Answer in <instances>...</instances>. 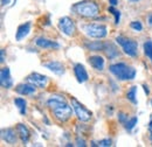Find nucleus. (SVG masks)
I'll return each instance as SVG.
<instances>
[{"label":"nucleus","mask_w":152,"mask_h":147,"mask_svg":"<svg viewBox=\"0 0 152 147\" xmlns=\"http://www.w3.org/2000/svg\"><path fill=\"white\" fill-rule=\"evenodd\" d=\"M27 81L29 82V83H32L33 85H35V87H38V88H46V85H47V83H48V78H47V76H45V75H41V74H38V73H33L31 74L29 76H27Z\"/></svg>","instance_id":"obj_8"},{"label":"nucleus","mask_w":152,"mask_h":147,"mask_svg":"<svg viewBox=\"0 0 152 147\" xmlns=\"http://www.w3.org/2000/svg\"><path fill=\"white\" fill-rule=\"evenodd\" d=\"M14 104H15V106L18 108V110H19L20 113H21L22 116H25V114H26V105H27L26 100H25L23 98H15V99H14Z\"/></svg>","instance_id":"obj_19"},{"label":"nucleus","mask_w":152,"mask_h":147,"mask_svg":"<svg viewBox=\"0 0 152 147\" xmlns=\"http://www.w3.org/2000/svg\"><path fill=\"white\" fill-rule=\"evenodd\" d=\"M136 92H137V87H131V89L126 92V97H128V99H129L131 103H133V104H137Z\"/></svg>","instance_id":"obj_21"},{"label":"nucleus","mask_w":152,"mask_h":147,"mask_svg":"<svg viewBox=\"0 0 152 147\" xmlns=\"http://www.w3.org/2000/svg\"><path fill=\"white\" fill-rule=\"evenodd\" d=\"M43 67H46L47 69H49L50 71H53L57 76H62L66 71L64 70V65L58 61H50V62L43 63Z\"/></svg>","instance_id":"obj_11"},{"label":"nucleus","mask_w":152,"mask_h":147,"mask_svg":"<svg viewBox=\"0 0 152 147\" xmlns=\"http://www.w3.org/2000/svg\"><path fill=\"white\" fill-rule=\"evenodd\" d=\"M1 138L8 144H14L17 141V134L13 129H6L1 131Z\"/></svg>","instance_id":"obj_16"},{"label":"nucleus","mask_w":152,"mask_h":147,"mask_svg":"<svg viewBox=\"0 0 152 147\" xmlns=\"http://www.w3.org/2000/svg\"><path fill=\"white\" fill-rule=\"evenodd\" d=\"M130 27L134 29V31H137V32H140L142 29H143V26H142V23L139 22V21H132L131 23H130Z\"/></svg>","instance_id":"obj_25"},{"label":"nucleus","mask_w":152,"mask_h":147,"mask_svg":"<svg viewBox=\"0 0 152 147\" xmlns=\"http://www.w3.org/2000/svg\"><path fill=\"white\" fill-rule=\"evenodd\" d=\"M74 74H75V77L78 83H84L89 78L84 65L81 64V63H76L75 65H74Z\"/></svg>","instance_id":"obj_10"},{"label":"nucleus","mask_w":152,"mask_h":147,"mask_svg":"<svg viewBox=\"0 0 152 147\" xmlns=\"http://www.w3.org/2000/svg\"><path fill=\"white\" fill-rule=\"evenodd\" d=\"M76 145H77V146H82V147H86V146H87L86 141H84L83 139H81L80 137H77V138H76Z\"/></svg>","instance_id":"obj_27"},{"label":"nucleus","mask_w":152,"mask_h":147,"mask_svg":"<svg viewBox=\"0 0 152 147\" xmlns=\"http://www.w3.org/2000/svg\"><path fill=\"white\" fill-rule=\"evenodd\" d=\"M104 52L107 53V56H108L109 58H114V57H116V56L118 55L116 47H115L114 44H111V43L105 44V47H104Z\"/></svg>","instance_id":"obj_20"},{"label":"nucleus","mask_w":152,"mask_h":147,"mask_svg":"<svg viewBox=\"0 0 152 147\" xmlns=\"http://www.w3.org/2000/svg\"><path fill=\"white\" fill-rule=\"evenodd\" d=\"M58 28L67 36H73L76 31L75 22L68 17H63L58 20Z\"/></svg>","instance_id":"obj_7"},{"label":"nucleus","mask_w":152,"mask_h":147,"mask_svg":"<svg viewBox=\"0 0 152 147\" xmlns=\"http://www.w3.org/2000/svg\"><path fill=\"white\" fill-rule=\"evenodd\" d=\"M131 1H138V0H131Z\"/></svg>","instance_id":"obj_34"},{"label":"nucleus","mask_w":152,"mask_h":147,"mask_svg":"<svg viewBox=\"0 0 152 147\" xmlns=\"http://www.w3.org/2000/svg\"><path fill=\"white\" fill-rule=\"evenodd\" d=\"M17 131L19 133L20 138H21V141L23 144H26L28 140H29V137H31V133H29V130L27 129L23 124H18L17 126Z\"/></svg>","instance_id":"obj_17"},{"label":"nucleus","mask_w":152,"mask_h":147,"mask_svg":"<svg viewBox=\"0 0 152 147\" xmlns=\"http://www.w3.org/2000/svg\"><path fill=\"white\" fill-rule=\"evenodd\" d=\"M108 11H109V12H111V13L114 14L115 23H116V25H118V23H119V20H121V12H119V11H117V9L115 8V6H110V7L108 8Z\"/></svg>","instance_id":"obj_23"},{"label":"nucleus","mask_w":152,"mask_h":147,"mask_svg":"<svg viewBox=\"0 0 152 147\" xmlns=\"http://www.w3.org/2000/svg\"><path fill=\"white\" fill-rule=\"evenodd\" d=\"M144 90H145V92H146V95H149V89H148L146 85H144Z\"/></svg>","instance_id":"obj_32"},{"label":"nucleus","mask_w":152,"mask_h":147,"mask_svg":"<svg viewBox=\"0 0 152 147\" xmlns=\"http://www.w3.org/2000/svg\"><path fill=\"white\" fill-rule=\"evenodd\" d=\"M125 119H126V116H125L124 113H119V120H121L122 123H124Z\"/></svg>","instance_id":"obj_28"},{"label":"nucleus","mask_w":152,"mask_h":147,"mask_svg":"<svg viewBox=\"0 0 152 147\" xmlns=\"http://www.w3.org/2000/svg\"><path fill=\"white\" fill-rule=\"evenodd\" d=\"M72 106H73V110L75 111L77 118L81 122H89L91 119V112L89 110H87L80 102L76 100L75 98L72 99Z\"/></svg>","instance_id":"obj_6"},{"label":"nucleus","mask_w":152,"mask_h":147,"mask_svg":"<svg viewBox=\"0 0 152 147\" xmlns=\"http://www.w3.org/2000/svg\"><path fill=\"white\" fill-rule=\"evenodd\" d=\"M31 28H32V22H29V21L20 25L19 27H18V29H17V33H15V40L17 41L23 40L25 37L29 34Z\"/></svg>","instance_id":"obj_13"},{"label":"nucleus","mask_w":152,"mask_h":147,"mask_svg":"<svg viewBox=\"0 0 152 147\" xmlns=\"http://www.w3.org/2000/svg\"><path fill=\"white\" fill-rule=\"evenodd\" d=\"M117 43L122 46L124 53L126 55L131 56V57H136L137 56V49H138V44L136 41H133L131 39H126L123 36H118L116 39Z\"/></svg>","instance_id":"obj_5"},{"label":"nucleus","mask_w":152,"mask_h":147,"mask_svg":"<svg viewBox=\"0 0 152 147\" xmlns=\"http://www.w3.org/2000/svg\"><path fill=\"white\" fill-rule=\"evenodd\" d=\"M35 85H33L32 83L31 84H19L17 88H15V91L18 92L19 95L22 96H28V95H33L35 93Z\"/></svg>","instance_id":"obj_15"},{"label":"nucleus","mask_w":152,"mask_h":147,"mask_svg":"<svg viewBox=\"0 0 152 147\" xmlns=\"http://www.w3.org/2000/svg\"><path fill=\"white\" fill-rule=\"evenodd\" d=\"M109 4H110L111 6H116L118 2H117V0H109Z\"/></svg>","instance_id":"obj_31"},{"label":"nucleus","mask_w":152,"mask_h":147,"mask_svg":"<svg viewBox=\"0 0 152 147\" xmlns=\"http://www.w3.org/2000/svg\"><path fill=\"white\" fill-rule=\"evenodd\" d=\"M72 108L68 105V103L66 100V102H62L61 104L56 105L55 108H53L52 111L54 112V116L57 120L63 123V122H67L72 117Z\"/></svg>","instance_id":"obj_4"},{"label":"nucleus","mask_w":152,"mask_h":147,"mask_svg":"<svg viewBox=\"0 0 152 147\" xmlns=\"http://www.w3.org/2000/svg\"><path fill=\"white\" fill-rule=\"evenodd\" d=\"M89 50H93V52H98V50H104V47L105 44L101 41H95V42H90V43H86L84 44Z\"/></svg>","instance_id":"obj_18"},{"label":"nucleus","mask_w":152,"mask_h":147,"mask_svg":"<svg viewBox=\"0 0 152 147\" xmlns=\"http://www.w3.org/2000/svg\"><path fill=\"white\" fill-rule=\"evenodd\" d=\"M0 83L1 87L5 89H11L13 87V79L11 76V70L10 68H2L0 71Z\"/></svg>","instance_id":"obj_9"},{"label":"nucleus","mask_w":152,"mask_h":147,"mask_svg":"<svg viewBox=\"0 0 152 147\" xmlns=\"http://www.w3.org/2000/svg\"><path fill=\"white\" fill-rule=\"evenodd\" d=\"M144 53L150 58V61L152 63V41H146L144 43Z\"/></svg>","instance_id":"obj_22"},{"label":"nucleus","mask_w":152,"mask_h":147,"mask_svg":"<svg viewBox=\"0 0 152 147\" xmlns=\"http://www.w3.org/2000/svg\"><path fill=\"white\" fill-rule=\"evenodd\" d=\"M88 62L89 64L96 69V70H103L104 69V58L99 55H93L88 58Z\"/></svg>","instance_id":"obj_14"},{"label":"nucleus","mask_w":152,"mask_h":147,"mask_svg":"<svg viewBox=\"0 0 152 147\" xmlns=\"http://www.w3.org/2000/svg\"><path fill=\"white\" fill-rule=\"evenodd\" d=\"M73 9L76 14H78L83 18H95L99 13L98 6L94 1H81V2L74 5Z\"/></svg>","instance_id":"obj_2"},{"label":"nucleus","mask_w":152,"mask_h":147,"mask_svg":"<svg viewBox=\"0 0 152 147\" xmlns=\"http://www.w3.org/2000/svg\"><path fill=\"white\" fill-rule=\"evenodd\" d=\"M149 23H150V25L152 26V14L150 15V17H149Z\"/></svg>","instance_id":"obj_33"},{"label":"nucleus","mask_w":152,"mask_h":147,"mask_svg":"<svg viewBox=\"0 0 152 147\" xmlns=\"http://www.w3.org/2000/svg\"><path fill=\"white\" fill-rule=\"evenodd\" d=\"M110 73L119 81H131L136 76V69L125 63H115L109 67Z\"/></svg>","instance_id":"obj_1"},{"label":"nucleus","mask_w":152,"mask_h":147,"mask_svg":"<svg viewBox=\"0 0 152 147\" xmlns=\"http://www.w3.org/2000/svg\"><path fill=\"white\" fill-rule=\"evenodd\" d=\"M98 146H104V147H108V146H111V140L110 139H103V140H99Z\"/></svg>","instance_id":"obj_26"},{"label":"nucleus","mask_w":152,"mask_h":147,"mask_svg":"<svg viewBox=\"0 0 152 147\" xmlns=\"http://www.w3.org/2000/svg\"><path fill=\"white\" fill-rule=\"evenodd\" d=\"M35 44L40 47V48H43V49H58L60 48V44L55 42V41H52V40H48V39H45V37H39L35 41Z\"/></svg>","instance_id":"obj_12"},{"label":"nucleus","mask_w":152,"mask_h":147,"mask_svg":"<svg viewBox=\"0 0 152 147\" xmlns=\"http://www.w3.org/2000/svg\"><path fill=\"white\" fill-rule=\"evenodd\" d=\"M11 2V0H1V5L5 6V5H8Z\"/></svg>","instance_id":"obj_30"},{"label":"nucleus","mask_w":152,"mask_h":147,"mask_svg":"<svg viewBox=\"0 0 152 147\" xmlns=\"http://www.w3.org/2000/svg\"><path fill=\"white\" fill-rule=\"evenodd\" d=\"M83 32L89 37L93 39H103L108 35V28L104 25L98 23H88L83 26Z\"/></svg>","instance_id":"obj_3"},{"label":"nucleus","mask_w":152,"mask_h":147,"mask_svg":"<svg viewBox=\"0 0 152 147\" xmlns=\"http://www.w3.org/2000/svg\"><path fill=\"white\" fill-rule=\"evenodd\" d=\"M0 53H1V60H0V62H1V63H4V62H5V50H4V49H1V50H0Z\"/></svg>","instance_id":"obj_29"},{"label":"nucleus","mask_w":152,"mask_h":147,"mask_svg":"<svg viewBox=\"0 0 152 147\" xmlns=\"http://www.w3.org/2000/svg\"><path fill=\"white\" fill-rule=\"evenodd\" d=\"M137 123H138L137 117H133V118H131L130 120H126V122H125V129L129 130V131H131V130L137 125Z\"/></svg>","instance_id":"obj_24"}]
</instances>
